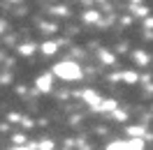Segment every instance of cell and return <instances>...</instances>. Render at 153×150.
Masks as SVG:
<instances>
[{
	"mask_svg": "<svg viewBox=\"0 0 153 150\" xmlns=\"http://www.w3.org/2000/svg\"><path fill=\"white\" fill-rule=\"evenodd\" d=\"M53 74H56L58 79H65V81H79V79L84 76V72H81V67L76 65V62L63 60V62H58V65L53 67Z\"/></svg>",
	"mask_w": 153,
	"mask_h": 150,
	"instance_id": "cell-1",
	"label": "cell"
},
{
	"mask_svg": "<svg viewBox=\"0 0 153 150\" xmlns=\"http://www.w3.org/2000/svg\"><path fill=\"white\" fill-rule=\"evenodd\" d=\"M35 85H37L39 93H49V90H51V85H53V79H51L49 74H42L37 81H35Z\"/></svg>",
	"mask_w": 153,
	"mask_h": 150,
	"instance_id": "cell-2",
	"label": "cell"
},
{
	"mask_svg": "<svg viewBox=\"0 0 153 150\" xmlns=\"http://www.w3.org/2000/svg\"><path fill=\"white\" fill-rule=\"evenodd\" d=\"M84 99H86L93 109H97V106H100V102H102V99L97 97V93H93V90H86V93H84Z\"/></svg>",
	"mask_w": 153,
	"mask_h": 150,
	"instance_id": "cell-3",
	"label": "cell"
},
{
	"mask_svg": "<svg viewBox=\"0 0 153 150\" xmlns=\"http://www.w3.org/2000/svg\"><path fill=\"white\" fill-rule=\"evenodd\" d=\"M125 148H128V150H144V143H142V139L137 136V139L125 141Z\"/></svg>",
	"mask_w": 153,
	"mask_h": 150,
	"instance_id": "cell-4",
	"label": "cell"
},
{
	"mask_svg": "<svg viewBox=\"0 0 153 150\" xmlns=\"http://www.w3.org/2000/svg\"><path fill=\"white\" fill-rule=\"evenodd\" d=\"M56 49H58L56 42H47V44H42V51H44L47 56H53V53H56Z\"/></svg>",
	"mask_w": 153,
	"mask_h": 150,
	"instance_id": "cell-5",
	"label": "cell"
},
{
	"mask_svg": "<svg viewBox=\"0 0 153 150\" xmlns=\"http://www.w3.org/2000/svg\"><path fill=\"white\" fill-rule=\"evenodd\" d=\"M97 109H102V111H114V109H116V102H114V99H105V102H100Z\"/></svg>",
	"mask_w": 153,
	"mask_h": 150,
	"instance_id": "cell-6",
	"label": "cell"
},
{
	"mask_svg": "<svg viewBox=\"0 0 153 150\" xmlns=\"http://www.w3.org/2000/svg\"><path fill=\"white\" fill-rule=\"evenodd\" d=\"M137 79H139L137 72H125V74H123V81H125V83H134Z\"/></svg>",
	"mask_w": 153,
	"mask_h": 150,
	"instance_id": "cell-7",
	"label": "cell"
},
{
	"mask_svg": "<svg viewBox=\"0 0 153 150\" xmlns=\"http://www.w3.org/2000/svg\"><path fill=\"white\" fill-rule=\"evenodd\" d=\"M107 150H128V148H125V141H114V143H109Z\"/></svg>",
	"mask_w": 153,
	"mask_h": 150,
	"instance_id": "cell-8",
	"label": "cell"
},
{
	"mask_svg": "<svg viewBox=\"0 0 153 150\" xmlns=\"http://www.w3.org/2000/svg\"><path fill=\"white\" fill-rule=\"evenodd\" d=\"M100 58H102V62H107V65H111V62H114V56H111L109 51H102V53H100Z\"/></svg>",
	"mask_w": 153,
	"mask_h": 150,
	"instance_id": "cell-9",
	"label": "cell"
},
{
	"mask_svg": "<svg viewBox=\"0 0 153 150\" xmlns=\"http://www.w3.org/2000/svg\"><path fill=\"white\" fill-rule=\"evenodd\" d=\"M19 51H21V56H30V53L35 51V46H33V44H23V46H21Z\"/></svg>",
	"mask_w": 153,
	"mask_h": 150,
	"instance_id": "cell-10",
	"label": "cell"
},
{
	"mask_svg": "<svg viewBox=\"0 0 153 150\" xmlns=\"http://www.w3.org/2000/svg\"><path fill=\"white\" fill-rule=\"evenodd\" d=\"M84 21H88V23H95V21H97V12H86V14H84Z\"/></svg>",
	"mask_w": 153,
	"mask_h": 150,
	"instance_id": "cell-11",
	"label": "cell"
},
{
	"mask_svg": "<svg viewBox=\"0 0 153 150\" xmlns=\"http://www.w3.org/2000/svg\"><path fill=\"white\" fill-rule=\"evenodd\" d=\"M51 148H53V143H51V141H42L39 146H35V150H51Z\"/></svg>",
	"mask_w": 153,
	"mask_h": 150,
	"instance_id": "cell-12",
	"label": "cell"
},
{
	"mask_svg": "<svg viewBox=\"0 0 153 150\" xmlns=\"http://www.w3.org/2000/svg\"><path fill=\"white\" fill-rule=\"evenodd\" d=\"M130 134H132V136H142V134H144V127H130Z\"/></svg>",
	"mask_w": 153,
	"mask_h": 150,
	"instance_id": "cell-13",
	"label": "cell"
},
{
	"mask_svg": "<svg viewBox=\"0 0 153 150\" xmlns=\"http://www.w3.org/2000/svg\"><path fill=\"white\" fill-rule=\"evenodd\" d=\"M19 120H21L19 113H10V122H19Z\"/></svg>",
	"mask_w": 153,
	"mask_h": 150,
	"instance_id": "cell-14",
	"label": "cell"
},
{
	"mask_svg": "<svg viewBox=\"0 0 153 150\" xmlns=\"http://www.w3.org/2000/svg\"><path fill=\"white\" fill-rule=\"evenodd\" d=\"M19 122H23V127H33V120H28V118H21Z\"/></svg>",
	"mask_w": 153,
	"mask_h": 150,
	"instance_id": "cell-15",
	"label": "cell"
},
{
	"mask_svg": "<svg viewBox=\"0 0 153 150\" xmlns=\"http://www.w3.org/2000/svg\"><path fill=\"white\" fill-rule=\"evenodd\" d=\"M14 143H26V139H23L21 134H16V136H14Z\"/></svg>",
	"mask_w": 153,
	"mask_h": 150,
	"instance_id": "cell-16",
	"label": "cell"
},
{
	"mask_svg": "<svg viewBox=\"0 0 153 150\" xmlns=\"http://www.w3.org/2000/svg\"><path fill=\"white\" fill-rule=\"evenodd\" d=\"M12 150H35V146H23V148H12Z\"/></svg>",
	"mask_w": 153,
	"mask_h": 150,
	"instance_id": "cell-17",
	"label": "cell"
},
{
	"mask_svg": "<svg viewBox=\"0 0 153 150\" xmlns=\"http://www.w3.org/2000/svg\"><path fill=\"white\" fill-rule=\"evenodd\" d=\"M132 2H142V0H132Z\"/></svg>",
	"mask_w": 153,
	"mask_h": 150,
	"instance_id": "cell-18",
	"label": "cell"
},
{
	"mask_svg": "<svg viewBox=\"0 0 153 150\" xmlns=\"http://www.w3.org/2000/svg\"><path fill=\"white\" fill-rule=\"evenodd\" d=\"M12 2H19V0H12Z\"/></svg>",
	"mask_w": 153,
	"mask_h": 150,
	"instance_id": "cell-19",
	"label": "cell"
}]
</instances>
